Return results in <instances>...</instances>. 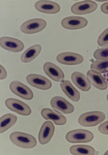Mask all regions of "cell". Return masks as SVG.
Wrapping results in <instances>:
<instances>
[{"label":"cell","instance_id":"obj_9","mask_svg":"<svg viewBox=\"0 0 108 155\" xmlns=\"http://www.w3.org/2000/svg\"><path fill=\"white\" fill-rule=\"evenodd\" d=\"M88 24V21L85 18L80 16H71L63 19L61 24L64 28L70 30L82 29Z\"/></svg>","mask_w":108,"mask_h":155},{"label":"cell","instance_id":"obj_20","mask_svg":"<svg viewBox=\"0 0 108 155\" xmlns=\"http://www.w3.org/2000/svg\"><path fill=\"white\" fill-rule=\"evenodd\" d=\"M41 50V45L37 44L32 45L22 53L21 58V61L25 63L32 61L39 55Z\"/></svg>","mask_w":108,"mask_h":155},{"label":"cell","instance_id":"obj_1","mask_svg":"<svg viewBox=\"0 0 108 155\" xmlns=\"http://www.w3.org/2000/svg\"><path fill=\"white\" fill-rule=\"evenodd\" d=\"M9 138L13 144L23 149H32L37 144L36 139L33 136L22 132H13L10 134Z\"/></svg>","mask_w":108,"mask_h":155},{"label":"cell","instance_id":"obj_14","mask_svg":"<svg viewBox=\"0 0 108 155\" xmlns=\"http://www.w3.org/2000/svg\"><path fill=\"white\" fill-rule=\"evenodd\" d=\"M44 72L49 78L56 82L63 80L65 75L63 71L59 67L50 62L44 63L43 66Z\"/></svg>","mask_w":108,"mask_h":155},{"label":"cell","instance_id":"obj_13","mask_svg":"<svg viewBox=\"0 0 108 155\" xmlns=\"http://www.w3.org/2000/svg\"><path fill=\"white\" fill-rule=\"evenodd\" d=\"M55 127L51 121L45 122L41 126L39 134V140L40 143L45 145L49 142L55 133Z\"/></svg>","mask_w":108,"mask_h":155},{"label":"cell","instance_id":"obj_8","mask_svg":"<svg viewBox=\"0 0 108 155\" xmlns=\"http://www.w3.org/2000/svg\"><path fill=\"white\" fill-rule=\"evenodd\" d=\"M26 79L31 86L42 90H49L52 86L51 82L49 79L39 74H30L27 76Z\"/></svg>","mask_w":108,"mask_h":155},{"label":"cell","instance_id":"obj_18","mask_svg":"<svg viewBox=\"0 0 108 155\" xmlns=\"http://www.w3.org/2000/svg\"><path fill=\"white\" fill-rule=\"evenodd\" d=\"M41 114L44 119L46 120H51L57 125H63L67 122V118L65 116L54 112L50 108L43 109Z\"/></svg>","mask_w":108,"mask_h":155},{"label":"cell","instance_id":"obj_5","mask_svg":"<svg viewBox=\"0 0 108 155\" xmlns=\"http://www.w3.org/2000/svg\"><path fill=\"white\" fill-rule=\"evenodd\" d=\"M47 25L46 21L41 18H35L23 23L20 27L21 31L28 34H33L40 32Z\"/></svg>","mask_w":108,"mask_h":155},{"label":"cell","instance_id":"obj_24","mask_svg":"<svg viewBox=\"0 0 108 155\" xmlns=\"http://www.w3.org/2000/svg\"><path fill=\"white\" fill-rule=\"evenodd\" d=\"M94 57L97 60L108 59V47L97 49L94 52Z\"/></svg>","mask_w":108,"mask_h":155},{"label":"cell","instance_id":"obj_12","mask_svg":"<svg viewBox=\"0 0 108 155\" xmlns=\"http://www.w3.org/2000/svg\"><path fill=\"white\" fill-rule=\"evenodd\" d=\"M0 45L4 49L13 52L22 51L25 48V45L21 40L7 36L0 38Z\"/></svg>","mask_w":108,"mask_h":155},{"label":"cell","instance_id":"obj_16","mask_svg":"<svg viewBox=\"0 0 108 155\" xmlns=\"http://www.w3.org/2000/svg\"><path fill=\"white\" fill-rule=\"evenodd\" d=\"M87 76L90 83L96 88L104 90L107 88V84L100 72L95 70H89L87 73Z\"/></svg>","mask_w":108,"mask_h":155},{"label":"cell","instance_id":"obj_29","mask_svg":"<svg viewBox=\"0 0 108 155\" xmlns=\"http://www.w3.org/2000/svg\"><path fill=\"white\" fill-rule=\"evenodd\" d=\"M103 77L106 83L108 84V68L104 72Z\"/></svg>","mask_w":108,"mask_h":155},{"label":"cell","instance_id":"obj_27","mask_svg":"<svg viewBox=\"0 0 108 155\" xmlns=\"http://www.w3.org/2000/svg\"><path fill=\"white\" fill-rule=\"evenodd\" d=\"M1 74H0V79L4 80L6 78L7 76V72L5 68L1 65Z\"/></svg>","mask_w":108,"mask_h":155},{"label":"cell","instance_id":"obj_19","mask_svg":"<svg viewBox=\"0 0 108 155\" xmlns=\"http://www.w3.org/2000/svg\"><path fill=\"white\" fill-rule=\"evenodd\" d=\"M60 86L63 92L72 101L75 102L79 101L80 97V92L70 81L63 80L61 82Z\"/></svg>","mask_w":108,"mask_h":155},{"label":"cell","instance_id":"obj_25","mask_svg":"<svg viewBox=\"0 0 108 155\" xmlns=\"http://www.w3.org/2000/svg\"><path fill=\"white\" fill-rule=\"evenodd\" d=\"M100 47H104L108 45V28L104 30L99 36L97 41Z\"/></svg>","mask_w":108,"mask_h":155},{"label":"cell","instance_id":"obj_26","mask_svg":"<svg viewBox=\"0 0 108 155\" xmlns=\"http://www.w3.org/2000/svg\"><path fill=\"white\" fill-rule=\"evenodd\" d=\"M98 130L99 132L103 134L108 135V121L99 126Z\"/></svg>","mask_w":108,"mask_h":155},{"label":"cell","instance_id":"obj_30","mask_svg":"<svg viewBox=\"0 0 108 155\" xmlns=\"http://www.w3.org/2000/svg\"><path fill=\"white\" fill-rule=\"evenodd\" d=\"M106 99H107V101L108 102V94L107 95V96H106Z\"/></svg>","mask_w":108,"mask_h":155},{"label":"cell","instance_id":"obj_2","mask_svg":"<svg viewBox=\"0 0 108 155\" xmlns=\"http://www.w3.org/2000/svg\"><path fill=\"white\" fill-rule=\"evenodd\" d=\"M106 118L105 114L103 112L94 111L86 112L79 117V124L86 127L95 126L103 122Z\"/></svg>","mask_w":108,"mask_h":155},{"label":"cell","instance_id":"obj_7","mask_svg":"<svg viewBox=\"0 0 108 155\" xmlns=\"http://www.w3.org/2000/svg\"><path fill=\"white\" fill-rule=\"evenodd\" d=\"M9 88L14 94L24 99L30 100L33 98L34 94L31 89L19 81H12Z\"/></svg>","mask_w":108,"mask_h":155},{"label":"cell","instance_id":"obj_4","mask_svg":"<svg viewBox=\"0 0 108 155\" xmlns=\"http://www.w3.org/2000/svg\"><path fill=\"white\" fill-rule=\"evenodd\" d=\"M50 104L54 110L58 114H71L74 112V106L64 97L57 96L52 97Z\"/></svg>","mask_w":108,"mask_h":155},{"label":"cell","instance_id":"obj_21","mask_svg":"<svg viewBox=\"0 0 108 155\" xmlns=\"http://www.w3.org/2000/svg\"><path fill=\"white\" fill-rule=\"evenodd\" d=\"M17 120V116L13 114H7L2 116L0 119V133H3L11 128Z\"/></svg>","mask_w":108,"mask_h":155},{"label":"cell","instance_id":"obj_22","mask_svg":"<svg viewBox=\"0 0 108 155\" xmlns=\"http://www.w3.org/2000/svg\"><path fill=\"white\" fill-rule=\"evenodd\" d=\"M71 154L75 155H94L95 150L92 147L86 145H76L69 148Z\"/></svg>","mask_w":108,"mask_h":155},{"label":"cell","instance_id":"obj_11","mask_svg":"<svg viewBox=\"0 0 108 155\" xmlns=\"http://www.w3.org/2000/svg\"><path fill=\"white\" fill-rule=\"evenodd\" d=\"M97 4L91 1H85L77 2L71 8L72 13L76 15H82L91 13L97 8Z\"/></svg>","mask_w":108,"mask_h":155},{"label":"cell","instance_id":"obj_15","mask_svg":"<svg viewBox=\"0 0 108 155\" xmlns=\"http://www.w3.org/2000/svg\"><path fill=\"white\" fill-rule=\"evenodd\" d=\"M35 7L38 11L48 14H55L59 12L61 7L57 3L49 1H39L36 2Z\"/></svg>","mask_w":108,"mask_h":155},{"label":"cell","instance_id":"obj_28","mask_svg":"<svg viewBox=\"0 0 108 155\" xmlns=\"http://www.w3.org/2000/svg\"><path fill=\"white\" fill-rule=\"evenodd\" d=\"M101 9L103 13L108 14V2L103 4L101 6Z\"/></svg>","mask_w":108,"mask_h":155},{"label":"cell","instance_id":"obj_23","mask_svg":"<svg viewBox=\"0 0 108 155\" xmlns=\"http://www.w3.org/2000/svg\"><path fill=\"white\" fill-rule=\"evenodd\" d=\"M108 68V59L94 61L92 64L91 68L94 69L101 74H103Z\"/></svg>","mask_w":108,"mask_h":155},{"label":"cell","instance_id":"obj_3","mask_svg":"<svg viewBox=\"0 0 108 155\" xmlns=\"http://www.w3.org/2000/svg\"><path fill=\"white\" fill-rule=\"evenodd\" d=\"M94 138L93 134L88 130L79 129L70 131L66 134V138L71 143H87Z\"/></svg>","mask_w":108,"mask_h":155},{"label":"cell","instance_id":"obj_6","mask_svg":"<svg viewBox=\"0 0 108 155\" xmlns=\"http://www.w3.org/2000/svg\"><path fill=\"white\" fill-rule=\"evenodd\" d=\"M5 104L10 110L22 116H29L32 112L31 108L28 105L17 99L8 98L5 101Z\"/></svg>","mask_w":108,"mask_h":155},{"label":"cell","instance_id":"obj_10","mask_svg":"<svg viewBox=\"0 0 108 155\" xmlns=\"http://www.w3.org/2000/svg\"><path fill=\"white\" fill-rule=\"evenodd\" d=\"M56 59L61 64L68 65L79 64L84 61V58L81 54L70 52L60 53L57 56Z\"/></svg>","mask_w":108,"mask_h":155},{"label":"cell","instance_id":"obj_17","mask_svg":"<svg viewBox=\"0 0 108 155\" xmlns=\"http://www.w3.org/2000/svg\"><path fill=\"white\" fill-rule=\"evenodd\" d=\"M71 79L76 86L84 92H87L91 88L90 82L80 72L75 71L73 72L71 75Z\"/></svg>","mask_w":108,"mask_h":155}]
</instances>
